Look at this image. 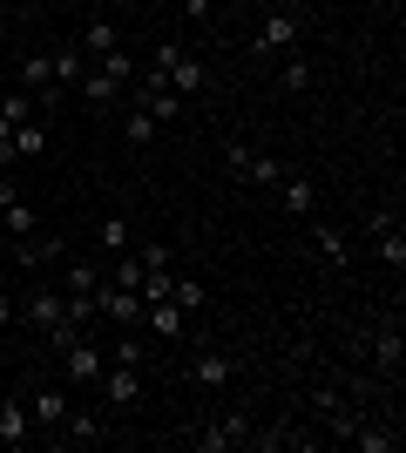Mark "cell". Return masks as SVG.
Instances as JSON below:
<instances>
[{
	"instance_id": "6da1fadb",
	"label": "cell",
	"mask_w": 406,
	"mask_h": 453,
	"mask_svg": "<svg viewBox=\"0 0 406 453\" xmlns=\"http://www.w3.org/2000/svg\"><path fill=\"white\" fill-rule=\"evenodd\" d=\"M55 352H61V372H68V386H102V372H109V352H102V345H88V339L75 332V339H61Z\"/></svg>"
},
{
	"instance_id": "7a4b0ae2",
	"label": "cell",
	"mask_w": 406,
	"mask_h": 453,
	"mask_svg": "<svg viewBox=\"0 0 406 453\" xmlns=\"http://www.w3.org/2000/svg\"><path fill=\"white\" fill-rule=\"evenodd\" d=\"M20 325H34V332H61V325H68V298L48 291V284H34V291L20 298Z\"/></svg>"
},
{
	"instance_id": "3957f363",
	"label": "cell",
	"mask_w": 406,
	"mask_h": 453,
	"mask_svg": "<svg viewBox=\"0 0 406 453\" xmlns=\"http://www.w3.org/2000/svg\"><path fill=\"white\" fill-rule=\"evenodd\" d=\"M190 447H196V453H231V447H251V419H244V413L211 419L203 434H190Z\"/></svg>"
},
{
	"instance_id": "277c9868",
	"label": "cell",
	"mask_w": 406,
	"mask_h": 453,
	"mask_svg": "<svg viewBox=\"0 0 406 453\" xmlns=\"http://www.w3.org/2000/svg\"><path fill=\"white\" fill-rule=\"evenodd\" d=\"M55 440H61V447H102V440H109V419L68 406V413H61V426H55Z\"/></svg>"
},
{
	"instance_id": "5b68a950",
	"label": "cell",
	"mask_w": 406,
	"mask_h": 453,
	"mask_svg": "<svg viewBox=\"0 0 406 453\" xmlns=\"http://www.w3.org/2000/svg\"><path fill=\"white\" fill-rule=\"evenodd\" d=\"M20 88L34 95V109H55L61 88H55V68H48V55H20Z\"/></svg>"
},
{
	"instance_id": "8992f818",
	"label": "cell",
	"mask_w": 406,
	"mask_h": 453,
	"mask_svg": "<svg viewBox=\"0 0 406 453\" xmlns=\"http://www.w3.org/2000/svg\"><path fill=\"white\" fill-rule=\"evenodd\" d=\"M27 413H34V434H55V426H61V413H68V393L41 379L34 393H27Z\"/></svg>"
},
{
	"instance_id": "52a82bcc",
	"label": "cell",
	"mask_w": 406,
	"mask_h": 453,
	"mask_svg": "<svg viewBox=\"0 0 406 453\" xmlns=\"http://www.w3.org/2000/svg\"><path fill=\"white\" fill-rule=\"evenodd\" d=\"M278 48H298V14L291 7H278V14H264V27H257V55H278Z\"/></svg>"
},
{
	"instance_id": "ba28073f",
	"label": "cell",
	"mask_w": 406,
	"mask_h": 453,
	"mask_svg": "<svg viewBox=\"0 0 406 453\" xmlns=\"http://www.w3.org/2000/svg\"><path fill=\"white\" fill-rule=\"evenodd\" d=\"M75 48H81L88 61H102V55H116V48H122V27H116L109 14H88V27H81Z\"/></svg>"
},
{
	"instance_id": "9c48e42d",
	"label": "cell",
	"mask_w": 406,
	"mask_h": 453,
	"mask_svg": "<svg viewBox=\"0 0 406 453\" xmlns=\"http://www.w3.org/2000/svg\"><path fill=\"white\" fill-rule=\"evenodd\" d=\"M278 196H285V217H318V183L311 176H278Z\"/></svg>"
},
{
	"instance_id": "30bf717a",
	"label": "cell",
	"mask_w": 406,
	"mask_h": 453,
	"mask_svg": "<svg viewBox=\"0 0 406 453\" xmlns=\"http://www.w3.org/2000/svg\"><path fill=\"white\" fill-rule=\"evenodd\" d=\"M102 399H109L116 413H129L135 399H142V379H135V365H109V372H102Z\"/></svg>"
},
{
	"instance_id": "8fae6325",
	"label": "cell",
	"mask_w": 406,
	"mask_h": 453,
	"mask_svg": "<svg viewBox=\"0 0 406 453\" xmlns=\"http://www.w3.org/2000/svg\"><path fill=\"white\" fill-rule=\"evenodd\" d=\"M190 379L203 386V393H217V386H231V352H217V345H203L190 359Z\"/></svg>"
},
{
	"instance_id": "7c38bea8",
	"label": "cell",
	"mask_w": 406,
	"mask_h": 453,
	"mask_svg": "<svg viewBox=\"0 0 406 453\" xmlns=\"http://www.w3.org/2000/svg\"><path fill=\"white\" fill-rule=\"evenodd\" d=\"M34 440V413L20 399H0V447H27Z\"/></svg>"
},
{
	"instance_id": "4fadbf2b",
	"label": "cell",
	"mask_w": 406,
	"mask_h": 453,
	"mask_svg": "<svg viewBox=\"0 0 406 453\" xmlns=\"http://www.w3.org/2000/svg\"><path fill=\"white\" fill-rule=\"evenodd\" d=\"M75 95L88 102V109H109V102L122 95V81H116V75H102L96 61H88V68H81V81H75Z\"/></svg>"
},
{
	"instance_id": "5bb4252c",
	"label": "cell",
	"mask_w": 406,
	"mask_h": 453,
	"mask_svg": "<svg viewBox=\"0 0 406 453\" xmlns=\"http://www.w3.org/2000/svg\"><path fill=\"white\" fill-rule=\"evenodd\" d=\"M372 365H379V372L387 379H400V365H406V345H400V332H393V325H379V332H372Z\"/></svg>"
},
{
	"instance_id": "9a60e30c",
	"label": "cell",
	"mask_w": 406,
	"mask_h": 453,
	"mask_svg": "<svg viewBox=\"0 0 406 453\" xmlns=\"http://www.w3.org/2000/svg\"><path fill=\"white\" fill-rule=\"evenodd\" d=\"M142 325H149V339H183V332H190V319H183L170 298H163V304H142Z\"/></svg>"
},
{
	"instance_id": "2e32d148",
	"label": "cell",
	"mask_w": 406,
	"mask_h": 453,
	"mask_svg": "<svg viewBox=\"0 0 406 453\" xmlns=\"http://www.w3.org/2000/svg\"><path fill=\"white\" fill-rule=\"evenodd\" d=\"M311 250H318V257H332L339 271L352 265V244H346V230H339V224H318V217H311Z\"/></svg>"
},
{
	"instance_id": "e0dca14e",
	"label": "cell",
	"mask_w": 406,
	"mask_h": 453,
	"mask_svg": "<svg viewBox=\"0 0 406 453\" xmlns=\"http://www.w3.org/2000/svg\"><path fill=\"white\" fill-rule=\"evenodd\" d=\"M48 68H55V88L68 95V88L81 81V68H88V55H81L75 41H68V48H48Z\"/></svg>"
},
{
	"instance_id": "ac0fdd59",
	"label": "cell",
	"mask_w": 406,
	"mask_h": 453,
	"mask_svg": "<svg viewBox=\"0 0 406 453\" xmlns=\"http://www.w3.org/2000/svg\"><path fill=\"white\" fill-rule=\"evenodd\" d=\"M346 440H352L359 453H400V426H366V419H359Z\"/></svg>"
},
{
	"instance_id": "d6986e66",
	"label": "cell",
	"mask_w": 406,
	"mask_h": 453,
	"mask_svg": "<svg viewBox=\"0 0 406 453\" xmlns=\"http://www.w3.org/2000/svg\"><path fill=\"white\" fill-rule=\"evenodd\" d=\"M48 257H61V237H20L14 244V271H34V265H48Z\"/></svg>"
},
{
	"instance_id": "ffe728a7",
	"label": "cell",
	"mask_w": 406,
	"mask_h": 453,
	"mask_svg": "<svg viewBox=\"0 0 406 453\" xmlns=\"http://www.w3.org/2000/svg\"><path fill=\"white\" fill-rule=\"evenodd\" d=\"M7 150H14V156H20V163H34V156H41V150H48V129H41V115H34V122H20V129H14V135H7Z\"/></svg>"
},
{
	"instance_id": "44dd1931",
	"label": "cell",
	"mask_w": 406,
	"mask_h": 453,
	"mask_svg": "<svg viewBox=\"0 0 406 453\" xmlns=\"http://www.w3.org/2000/svg\"><path fill=\"white\" fill-rule=\"evenodd\" d=\"M156 129H163V122H156L149 109H135V102H129V109H122V135H129L135 150H149V142H156Z\"/></svg>"
},
{
	"instance_id": "7402d4cb",
	"label": "cell",
	"mask_w": 406,
	"mask_h": 453,
	"mask_svg": "<svg viewBox=\"0 0 406 453\" xmlns=\"http://www.w3.org/2000/svg\"><path fill=\"white\" fill-rule=\"evenodd\" d=\"M170 304H176V311H183V319H196V311L211 304V291H203V284H196V278H170Z\"/></svg>"
},
{
	"instance_id": "603a6c76",
	"label": "cell",
	"mask_w": 406,
	"mask_h": 453,
	"mask_svg": "<svg viewBox=\"0 0 406 453\" xmlns=\"http://www.w3.org/2000/svg\"><path fill=\"white\" fill-rule=\"evenodd\" d=\"M372 237H379V265H387V271H406V230L387 224V230H372Z\"/></svg>"
},
{
	"instance_id": "cb8c5ba5",
	"label": "cell",
	"mask_w": 406,
	"mask_h": 453,
	"mask_svg": "<svg viewBox=\"0 0 406 453\" xmlns=\"http://www.w3.org/2000/svg\"><path fill=\"white\" fill-rule=\"evenodd\" d=\"M109 365H135V372H142V365H149V339L122 332V339H116V352H109Z\"/></svg>"
},
{
	"instance_id": "d4e9b609",
	"label": "cell",
	"mask_w": 406,
	"mask_h": 453,
	"mask_svg": "<svg viewBox=\"0 0 406 453\" xmlns=\"http://www.w3.org/2000/svg\"><path fill=\"white\" fill-rule=\"evenodd\" d=\"M251 447H264V453H285V447H311V440L298 434V426H285V419H278L271 434H251Z\"/></svg>"
},
{
	"instance_id": "484cf974",
	"label": "cell",
	"mask_w": 406,
	"mask_h": 453,
	"mask_svg": "<svg viewBox=\"0 0 406 453\" xmlns=\"http://www.w3.org/2000/svg\"><path fill=\"white\" fill-rule=\"evenodd\" d=\"M96 244L109 250V257H122V250H129V224H122V217H102V224H96Z\"/></svg>"
},
{
	"instance_id": "4316f807",
	"label": "cell",
	"mask_w": 406,
	"mask_h": 453,
	"mask_svg": "<svg viewBox=\"0 0 406 453\" xmlns=\"http://www.w3.org/2000/svg\"><path fill=\"white\" fill-rule=\"evenodd\" d=\"M0 217H7V230H14V237H34V210H27V196H14Z\"/></svg>"
},
{
	"instance_id": "83f0119b",
	"label": "cell",
	"mask_w": 406,
	"mask_h": 453,
	"mask_svg": "<svg viewBox=\"0 0 406 453\" xmlns=\"http://www.w3.org/2000/svg\"><path fill=\"white\" fill-rule=\"evenodd\" d=\"M251 142H224V170H231V176H251Z\"/></svg>"
},
{
	"instance_id": "f1b7e54d",
	"label": "cell",
	"mask_w": 406,
	"mask_h": 453,
	"mask_svg": "<svg viewBox=\"0 0 406 453\" xmlns=\"http://www.w3.org/2000/svg\"><path fill=\"white\" fill-rule=\"evenodd\" d=\"M278 176H285V163L257 150V156H251V176H244V183H278Z\"/></svg>"
},
{
	"instance_id": "f546056e",
	"label": "cell",
	"mask_w": 406,
	"mask_h": 453,
	"mask_svg": "<svg viewBox=\"0 0 406 453\" xmlns=\"http://www.w3.org/2000/svg\"><path fill=\"white\" fill-rule=\"evenodd\" d=\"M96 68H102V75H116V81H122V88H129V81H135V61H129V55H122V48H116V55H102V61H96Z\"/></svg>"
},
{
	"instance_id": "4dcf8cb0",
	"label": "cell",
	"mask_w": 406,
	"mask_h": 453,
	"mask_svg": "<svg viewBox=\"0 0 406 453\" xmlns=\"http://www.w3.org/2000/svg\"><path fill=\"white\" fill-rule=\"evenodd\" d=\"M285 88H291V95H305V88H311V61H305V55H291V61H285Z\"/></svg>"
},
{
	"instance_id": "1f68e13d",
	"label": "cell",
	"mask_w": 406,
	"mask_h": 453,
	"mask_svg": "<svg viewBox=\"0 0 406 453\" xmlns=\"http://www.w3.org/2000/svg\"><path fill=\"white\" fill-rule=\"evenodd\" d=\"M135 257H142V271H170V244H135Z\"/></svg>"
},
{
	"instance_id": "d6a6232c",
	"label": "cell",
	"mask_w": 406,
	"mask_h": 453,
	"mask_svg": "<svg viewBox=\"0 0 406 453\" xmlns=\"http://www.w3.org/2000/svg\"><path fill=\"white\" fill-rule=\"evenodd\" d=\"M0 325H20V304L7 298V284H0Z\"/></svg>"
},
{
	"instance_id": "836d02e7",
	"label": "cell",
	"mask_w": 406,
	"mask_h": 453,
	"mask_svg": "<svg viewBox=\"0 0 406 453\" xmlns=\"http://www.w3.org/2000/svg\"><path fill=\"white\" fill-rule=\"evenodd\" d=\"M0 163H14V150H7V142H0Z\"/></svg>"
},
{
	"instance_id": "e575fe53",
	"label": "cell",
	"mask_w": 406,
	"mask_h": 453,
	"mask_svg": "<svg viewBox=\"0 0 406 453\" xmlns=\"http://www.w3.org/2000/svg\"><path fill=\"white\" fill-rule=\"evenodd\" d=\"M27 7H55V0H27Z\"/></svg>"
},
{
	"instance_id": "d590c367",
	"label": "cell",
	"mask_w": 406,
	"mask_h": 453,
	"mask_svg": "<svg viewBox=\"0 0 406 453\" xmlns=\"http://www.w3.org/2000/svg\"><path fill=\"white\" fill-rule=\"evenodd\" d=\"M0 278H7V257H0Z\"/></svg>"
},
{
	"instance_id": "8d00e7d4",
	"label": "cell",
	"mask_w": 406,
	"mask_h": 453,
	"mask_svg": "<svg viewBox=\"0 0 406 453\" xmlns=\"http://www.w3.org/2000/svg\"><path fill=\"white\" fill-rule=\"evenodd\" d=\"M0 27H7V14H0Z\"/></svg>"
},
{
	"instance_id": "74e56055",
	"label": "cell",
	"mask_w": 406,
	"mask_h": 453,
	"mask_svg": "<svg viewBox=\"0 0 406 453\" xmlns=\"http://www.w3.org/2000/svg\"><path fill=\"white\" fill-rule=\"evenodd\" d=\"M0 399H7V393H0Z\"/></svg>"
}]
</instances>
